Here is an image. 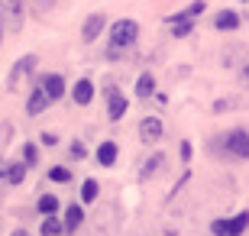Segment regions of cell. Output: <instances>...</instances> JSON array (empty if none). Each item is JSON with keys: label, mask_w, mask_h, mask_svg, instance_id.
<instances>
[{"label": "cell", "mask_w": 249, "mask_h": 236, "mask_svg": "<svg viewBox=\"0 0 249 236\" xmlns=\"http://www.w3.org/2000/svg\"><path fill=\"white\" fill-rule=\"evenodd\" d=\"M136 39H139V23L136 19H117L110 26V36H107V58H110V62L123 58L126 49L136 46Z\"/></svg>", "instance_id": "obj_1"}, {"label": "cell", "mask_w": 249, "mask_h": 236, "mask_svg": "<svg viewBox=\"0 0 249 236\" xmlns=\"http://www.w3.org/2000/svg\"><path fill=\"white\" fill-rule=\"evenodd\" d=\"M0 26L19 36L26 26V3L23 0H0Z\"/></svg>", "instance_id": "obj_2"}, {"label": "cell", "mask_w": 249, "mask_h": 236, "mask_svg": "<svg viewBox=\"0 0 249 236\" xmlns=\"http://www.w3.org/2000/svg\"><path fill=\"white\" fill-rule=\"evenodd\" d=\"M223 149H227V155H233V159H249V133L246 129L227 133V136H223Z\"/></svg>", "instance_id": "obj_3"}, {"label": "cell", "mask_w": 249, "mask_h": 236, "mask_svg": "<svg viewBox=\"0 0 249 236\" xmlns=\"http://www.w3.org/2000/svg\"><path fill=\"white\" fill-rule=\"evenodd\" d=\"M126 110H129V100L110 84V88H107V117H110L113 123H120V120L126 117Z\"/></svg>", "instance_id": "obj_4"}, {"label": "cell", "mask_w": 249, "mask_h": 236, "mask_svg": "<svg viewBox=\"0 0 249 236\" xmlns=\"http://www.w3.org/2000/svg\"><path fill=\"white\" fill-rule=\"evenodd\" d=\"M104 29H107V17H104V13H91V17L84 19V26H81V42L84 46L97 42V36H101Z\"/></svg>", "instance_id": "obj_5"}, {"label": "cell", "mask_w": 249, "mask_h": 236, "mask_svg": "<svg viewBox=\"0 0 249 236\" xmlns=\"http://www.w3.org/2000/svg\"><path fill=\"white\" fill-rule=\"evenodd\" d=\"M33 68H36V55H23V58H19V62L10 68V81H7L10 91H17L19 81H23L26 74H33Z\"/></svg>", "instance_id": "obj_6"}, {"label": "cell", "mask_w": 249, "mask_h": 236, "mask_svg": "<svg viewBox=\"0 0 249 236\" xmlns=\"http://www.w3.org/2000/svg\"><path fill=\"white\" fill-rule=\"evenodd\" d=\"M39 91L46 94L49 104H52V100H62L65 97V78L62 74H46V78L39 81Z\"/></svg>", "instance_id": "obj_7"}, {"label": "cell", "mask_w": 249, "mask_h": 236, "mask_svg": "<svg viewBox=\"0 0 249 236\" xmlns=\"http://www.w3.org/2000/svg\"><path fill=\"white\" fill-rule=\"evenodd\" d=\"M139 139H142V143H159V139H162V120L159 117H142L139 120Z\"/></svg>", "instance_id": "obj_8"}, {"label": "cell", "mask_w": 249, "mask_h": 236, "mask_svg": "<svg viewBox=\"0 0 249 236\" xmlns=\"http://www.w3.org/2000/svg\"><path fill=\"white\" fill-rule=\"evenodd\" d=\"M71 97H74V104H78V107H88V104L94 100V81L81 78V81L71 88Z\"/></svg>", "instance_id": "obj_9"}, {"label": "cell", "mask_w": 249, "mask_h": 236, "mask_svg": "<svg viewBox=\"0 0 249 236\" xmlns=\"http://www.w3.org/2000/svg\"><path fill=\"white\" fill-rule=\"evenodd\" d=\"M213 29H220V33H233V29H240V13H233V10H220V13L213 17Z\"/></svg>", "instance_id": "obj_10"}, {"label": "cell", "mask_w": 249, "mask_h": 236, "mask_svg": "<svg viewBox=\"0 0 249 236\" xmlns=\"http://www.w3.org/2000/svg\"><path fill=\"white\" fill-rule=\"evenodd\" d=\"M0 175H3L10 184H23V178H26V165H19V162H3V159H0Z\"/></svg>", "instance_id": "obj_11"}, {"label": "cell", "mask_w": 249, "mask_h": 236, "mask_svg": "<svg viewBox=\"0 0 249 236\" xmlns=\"http://www.w3.org/2000/svg\"><path fill=\"white\" fill-rule=\"evenodd\" d=\"M117 155H120V149H117V143H110V139L97 145V162H101L104 168H110V165L117 162Z\"/></svg>", "instance_id": "obj_12"}, {"label": "cell", "mask_w": 249, "mask_h": 236, "mask_svg": "<svg viewBox=\"0 0 249 236\" xmlns=\"http://www.w3.org/2000/svg\"><path fill=\"white\" fill-rule=\"evenodd\" d=\"M81 220H84V210L78 207V204H71V207L65 210V220H62V230L65 233H74V230L81 227Z\"/></svg>", "instance_id": "obj_13"}, {"label": "cell", "mask_w": 249, "mask_h": 236, "mask_svg": "<svg viewBox=\"0 0 249 236\" xmlns=\"http://www.w3.org/2000/svg\"><path fill=\"white\" fill-rule=\"evenodd\" d=\"M46 107H49V100H46V94L39 91V84H36L33 94H29V100H26V113H29V117H39Z\"/></svg>", "instance_id": "obj_14"}, {"label": "cell", "mask_w": 249, "mask_h": 236, "mask_svg": "<svg viewBox=\"0 0 249 236\" xmlns=\"http://www.w3.org/2000/svg\"><path fill=\"white\" fill-rule=\"evenodd\" d=\"M162 162H165V155H162V152H152V155L146 159V165L139 168V178H142V182H149V178H152V175L162 168Z\"/></svg>", "instance_id": "obj_15"}, {"label": "cell", "mask_w": 249, "mask_h": 236, "mask_svg": "<svg viewBox=\"0 0 249 236\" xmlns=\"http://www.w3.org/2000/svg\"><path fill=\"white\" fill-rule=\"evenodd\" d=\"M249 227V214L243 210V214H236L233 220H227V236H243Z\"/></svg>", "instance_id": "obj_16"}, {"label": "cell", "mask_w": 249, "mask_h": 236, "mask_svg": "<svg viewBox=\"0 0 249 236\" xmlns=\"http://www.w3.org/2000/svg\"><path fill=\"white\" fill-rule=\"evenodd\" d=\"M36 207H39V214L52 217V214H58V207H62V204H58V198H55V194H42V198L36 200Z\"/></svg>", "instance_id": "obj_17"}, {"label": "cell", "mask_w": 249, "mask_h": 236, "mask_svg": "<svg viewBox=\"0 0 249 236\" xmlns=\"http://www.w3.org/2000/svg\"><path fill=\"white\" fill-rule=\"evenodd\" d=\"M152 91H156V78H152L149 72H142V74H139V81H136V97L146 100Z\"/></svg>", "instance_id": "obj_18"}, {"label": "cell", "mask_w": 249, "mask_h": 236, "mask_svg": "<svg viewBox=\"0 0 249 236\" xmlns=\"http://www.w3.org/2000/svg\"><path fill=\"white\" fill-rule=\"evenodd\" d=\"M62 220L52 214V217H42V236H62Z\"/></svg>", "instance_id": "obj_19"}, {"label": "cell", "mask_w": 249, "mask_h": 236, "mask_svg": "<svg viewBox=\"0 0 249 236\" xmlns=\"http://www.w3.org/2000/svg\"><path fill=\"white\" fill-rule=\"evenodd\" d=\"M97 188H101V184L94 182V178H88V182L81 184V200L84 204H94V200H97Z\"/></svg>", "instance_id": "obj_20"}, {"label": "cell", "mask_w": 249, "mask_h": 236, "mask_svg": "<svg viewBox=\"0 0 249 236\" xmlns=\"http://www.w3.org/2000/svg\"><path fill=\"white\" fill-rule=\"evenodd\" d=\"M191 33H194L191 19H178V23H172V36L175 39H185V36H191Z\"/></svg>", "instance_id": "obj_21"}, {"label": "cell", "mask_w": 249, "mask_h": 236, "mask_svg": "<svg viewBox=\"0 0 249 236\" xmlns=\"http://www.w3.org/2000/svg\"><path fill=\"white\" fill-rule=\"evenodd\" d=\"M49 178L58 182V184H65V182H71V172H68L65 165H55V168H49Z\"/></svg>", "instance_id": "obj_22"}, {"label": "cell", "mask_w": 249, "mask_h": 236, "mask_svg": "<svg viewBox=\"0 0 249 236\" xmlns=\"http://www.w3.org/2000/svg\"><path fill=\"white\" fill-rule=\"evenodd\" d=\"M36 162H39V149L33 143H26V145H23V165L29 168V165H36Z\"/></svg>", "instance_id": "obj_23"}, {"label": "cell", "mask_w": 249, "mask_h": 236, "mask_svg": "<svg viewBox=\"0 0 249 236\" xmlns=\"http://www.w3.org/2000/svg\"><path fill=\"white\" fill-rule=\"evenodd\" d=\"M204 10H207V3H204V0H194V3H188V10H181V13H185L188 19H194V17H201Z\"/></svg>", "instance_id": "obj_24"}, {"label": "cell", "mask_w": 249, "mask_h": 236, "mask_svg": "<svg viewBox=\"0 0 249 236\" xmlns=\"http://www.w3.org/2000/svg\"><path fill=\"white\" fill-rule=\"evenodd\" d=\"M68 155H71V159H84V155H88V149H84V143H78V139H74V143L68 145Z\"/></svg>", "instance_id": "obj_25"}, {"label": "cell", "mask_w": 249, "mask_h": 236, "mask_svg": "<svg viewBox=\"0 0 249 236\" xmlns=\"http://www.w3.org/2000/svg\"><path fill=\"white\" fill-rule=\"evenodd\" d=\"M230 107H236V97H227V100H217L213 104V113H227Z\"/></svg>", "instance_id": "obj_26"}, {"label": "cell", "mask_w": 249, "mask_h": 236, "mask_svg": "<svg viewBox=\"0 0 249 236\" xmlns=\"http://www.w3.org/2000/svg\"><path fill=\"white\" fill-rule=\"evenodd\" d=\"M10 133H13V127H10V123H0V152L7 149V143H10Z\"/></svg>", "instance_id": "obj_27"}, {"label": "cell", "mask_w": 249, "mask_h": 236, "mask_svg": "<svg viewBox=\"0 0 249 236\" xmlns=\"http://www.w3.org/2000/svg\"><path fill=\"white\" fill-rule=\"evenodd\" d=\"M55 3H58V0H33V7H36L39 13H49V10L55 7Z\"/></svg>", "instance_id": "obj_28"}, {"label": "cell", "mask_w": 249, "mask_h": 236, "mask_svg": "<svg viewBox=\"0 0 249 236\" xmlns=\"http://www.w3.org/2000/svg\"><path fill=\"white\" fill-rule=\"evenodd\" d=\"M211 233L213 236H227V220H213V223H211Z\"/></svg>", "instance_id": "obj_29"}, {"label": "cell", "mask_w": 249, "mask_h": 236, "mask_svg": "<svg viewBox=\"0 0 249 236\" xmlns=\"http://www.w3.org/2000/svg\"><path fill=\"white\" fill-rule=\"evenodd\" d=\"M178 152H181V162H191V143H181V149H178Z\"/></svg>", "instance_id": "obj_30"}, {"label": "cell", "mask_w": 249, "mask_h": 236, "mask_svg": "<svg viewBox=\"0 0 249 236\" xmlns=\"http://www.w3.org/2000/svg\"><path fill=\"white\" fill-rule=\"evenodd\" d=\"M42 143H46V145H55L58 136H55V133H42Z\"/></svg>", "instance_id": "obj_31"}, {"label": "cell", "mask_w": 249, "mask_h": 236, "mask_svg": "<svg viewBox=\"0 0 249 236\" xmlns=\"http://www.w3.org/2000/svg\"><path fill=\"white\" fill-rule=\"evenodd\" d=\"M243 78H246V81H249V65H246V68H243Z\"/></svg>", "instance_id": "obj_32"}, {"label": "cell", "mask_w": 249, "mask_h": 236, "mask_svg": "<svg viewBox=\"0 0 249 236\" xmlns=\"http://www.w3.org/2000/svg\"><path fill=\"white\" fill-rule=\"evenodd\" d=\"M13 236H29V233H26V230H17V233H13Z\"/></svg>", "instance_id": "obj_33"}, {"label": "cell", "mask_w": 249, "mask_h": 236, "mask_svg": "<svg viewBox=\"0 0 249 236\" xmlns=\"http://www.w3.org/2000/svg\"><path fill=\"white\" fill-rule=\"evenodd\" d=\"M0 46H3V26H0Z\"/></svg>", "instance_id": "obj_34"}, {"label": "cell", "mask_w": 249, "mask_h": 236, "mask_svg": "<svg viewBox=\"0 0 249 236\" xmlns=\"http://www.w3.org/2000/svg\"><path fill=\"white\" fill-rule=\"evenodd\" d=\"M240 3H249V0H240Z\"/></svg>", "instance_id": "obj_35"}]
</instances>
